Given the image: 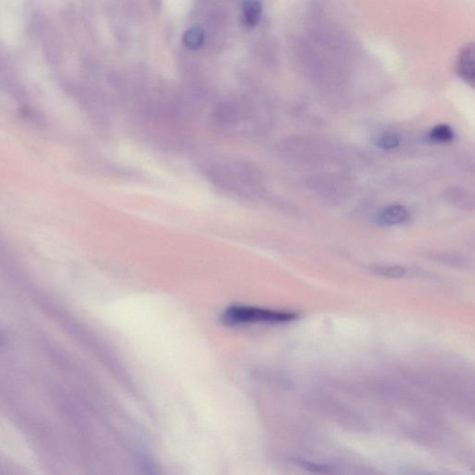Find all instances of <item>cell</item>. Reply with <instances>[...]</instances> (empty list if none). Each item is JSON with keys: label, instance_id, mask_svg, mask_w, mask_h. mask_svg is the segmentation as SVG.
I'll list each match as a JSON object with an SVG mask.
<instances>
[{"label": "cell", "instance_id": "cell-4", "mask_svg": "<svg viewBox=\"0 0 475 475\" xmlns=\"http://www.w3.org/2000/svg\"><path fill=\"white\" fill-rule=\"evenodd\" d=\"M242 10H244L242 21H244L245 26L248 27L255 26L261 17V2L258 1V0H250V1L245 2Z\"/></svg>", "mask_w": 475, "mask_h": 475}, {"label": "cell", "instance_id": "cell-2", "mask_svg": "<svg viewBox=\"0 0 475 475\" xmlns=\"http://www.w3.org/2000/svg\"><path fill=\"white\" fill-rule=\"evenodd\" d=\"M409 212L400 204H393L382 210L377 218L378 223L382 226L400 225L409 220Z\"/></svg>", "mask_w": 475, "mask_h": 475}, {"label": "cell", "instance_id": "cell-10", "mask_svg": "<svg viewBox=\"0 0 475 475\" xmlns=\"http://www.w3.org/2000/svg\"><path fill=\"white\" fill-rule=\"evenodd\" d=\"M3 342V337H2L1 334H0V345H1L2 342Z\"/></svg>", "mask_w": 475, "mask_h": 475}, {"label": "cell", "instance_id": "cell-5", "mask_svg": "<svg viewBox=\"0 0 475 475\" xmlns=\"http://www.w3.org/2000/svg\"><path fill=\"white\" fill-rule=\"evenodd\" d=\"M204 40V31L201 27L193 26L187 30L183 37V43L188 50H197L202 47Z\"/></svg>", "mask_w": 475, "mask_h": 475}, {"label": "cell", "instance_id": "cell-1", "mask_svg": "<svg viewBox=\"0 0 475 475\" xmlns=\"http://www.w3.org/2000/svg\"><path fill=\"white\" fill-rule=\"evenodd\" d=\"M298 315L293 312L259 309V307L233 306L225 310L223 322L229 326L249 323H283L295 320Z\"/></svg>", "mask_w": 475, "mask_h": 475}, {"label": "cell", "instance_id": "cell-6", "mask_svg": "<svg viewBox=\"0 0 475 475\" xmlns=\"http://www.w3.org/2000/svg\"><path fill=\"white\" fill-rule=\"evenodd\" d=\"M447 197L452 204L460 208H466V209H469V206L474 205L472 197L469 196L468 193L461 191L460 188H458V190L452 188V190L449 191Z\"/></svg>", "mask_w": 475, "mask_h": 475}, {"label": "cell", "instance_id": "cell-3", "mask_svg": "<svg viewBox=\"0 0 475 475\" xmlns=\"http://www.w3.org/2000/svg\"><path fill=\"white\" fill-rule=\"evenodd\" d=\"M458 72L463 79L472 85L474 84L475 77L474 46H467L461 51L458 61Z\"/></svg>", "mask_w": 475, "mask_h": 475}, {"label": "cell", "instance_id": "cell-9", "mask_svg": "<svg viewBox=\"0 0 475 475\" xmlns=\"http://www.w3.org/2000/svg\"><path fill=\"white\" fill-rule=\"evenodd\" d=\"M375 272L385 277L402 278L406 274V269L399 266H378Z\"/></svg>", "mask_w": 475, "mask_h": 475}, {"label": "cell", "instance_id": "cell-7", "mask_svg": "<svg viewBox=\"0 0 475 475\" xmlns=\"http://www.w3.org/2000/svg\"><path fill=\"white\" fill-rule=\"evenodd\" d=\"M454 133L452 128L447 125H439L432 129L430 139L434 142H449L453 139Z\"/></svg>", "mask_w": 475, "mask_h": 475}, {"label": "cell", "instance_id": "cell-8", "mask_svg": "<svg viewBox=\"0 0 475 475\" xmlns=\"http://www.w3.org/2000/svg\"><path fill=\"white\" fill-rule=\"evenodd\" d=\"M399 144H400V139L393 132H386L380 135L377 142V145L383 150H393L398 147Z\"/></svg>", "mask_w": 475, "mask_h": 475}]
</instances>
